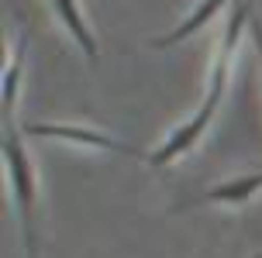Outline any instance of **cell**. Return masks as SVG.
<instances>
[{"label": "cell", "mask_w": 262, "mask_h": 258, "mask_svg": "<svg viewBox=\"0 0 262 258\" xmlns=\"http://www.w3.org/2000/svg\"><path fill=\"white\" fill-rule=\"evenodd\" d=\"M249 28H252V38H255V49H259V55H262V21H255V17H252Z\"/></svg>", "instance_id": "obj_7"}, {"label": "cell", "mask_w": 262, "mask_h": 258, "mask_svg": "<svg viewBox=\"0 0 262 258\" xmlns=\"http://www.w3.org/2000/svg\"><path fill=\"white\" fill-rule=\"evenodd\" d=\"M262 190V172H252V176H242V179H228L221 186H214L207 193V203H249L252 193Z\"/></svg>", "instance_id": "obj_6"}, {"label": "cell", "mask_w": 262, "mask_h": 258, "mask_svg": "<svg viewBox=\"0 0 262 258\" xmlns=\"http://www.w3.org/2000/svg\"><path fill=\"white\" fill-rule=\"evenodd\" d=\"M28 134L59 138V142H69V145H86V148H97V152H118V155H128V158H145V162H148V152L118 142V138H111L104 131L79 128V124H28Z\"/></svg>", "instance_id": "obj_2"}, {"label": "cell", "mask_w": 262, "mask_h": 258, "mask_svg": "<svg viewBox=\"0 0 262 258\" xmlns=\"http://www.w3.org/2000/svg\"><path fill=\"white\" fill-rule=\"evenodd\" d=\"M52 11L59 14V21L66 25V31L73 35V41H76L79 49H83V55H86V62H97V38H93L90 25H86V17H83V11H79L76 0H52Z\"/></svg>", "instance_id": "obj_3"}, {"label": "cell", "mask_w": 262, "mask_h": 258, "mask_svg": "<svg viewBox=\"0 0 262 258\" xmlns=\"http://www.w3.org/2000/svg\"><path fill=\"white\" fill-rule=\"evenodd\" d=\"M224 4H228V0H200L193 11H190V17H186L183 25H176L169 35L156 38V41H152V49H169V45H176V41H183V38H190V35H196V31L207 25V21H214V17H217V11H221Z\"/></svg>", "instance_id": "obj_4"}, {"label": "cell", "mask_w": 262, "mask_h": 258, "mask_svg": "<svg viewBox=\"0 0 262 258\" xmlns=\"http://www.w3.org/2000/svg\"><path fill=\"white\" fill-rule=\"evenodd\" d=\"M4 166L11 176L14 203L21 214V231H25V255L38 258V217H35V203H38V186H35V166L28 158V148L21 134L14 128V121H4Z\"/></svg>", "instance_id": "obj_1"}, {"label": "cell", "mask_w": 262, "mask_h": 258, "mask_svg": "<svg viewBox=\"0 0 262 258\" xmlns=\"http://www.w3.org/2000/svg\"><path fill=\"white\" fill-rule=\"evenodd\" d=\"M25 55H28V35L17 38V49L11 52V62L4 69V83H0V103H4V121H11L14 110V93H17V83H21V73H25Z\"/></svg>", "instance_id": "obj_5"}]
</instances>
